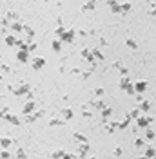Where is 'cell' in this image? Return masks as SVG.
I'll use <instances>...</instances> for the list:
<instances>
[{"label": "cell", "instance_id": "obj_43", "mask_svg": "<svg viewBox=\"0 0 156 159\" xmlns=\"http://www.w3.org/2000/svg\"><path fill=\"white\" fill-rule=\"evenodd\" d=\"M71 72H73V74H80V72H82V71H80V69H78V67H75V69H73V71H71Z\"/></svg>", "mask_w": 156, "mask_h": 159}, {"label": "cell", "instance_id": "obj_31", "mask_svg": "<svg viewBox=\"0 0 156 159\" xmlns=\"http://www.w3.org/2000/svg\"><path fill=\"white\" fill-rule=\"evenodd\" d=\"M91 105H93V107H96V109H103V107H105V105H103V101H100V100H95V101H91Z\"/></svg>", "mask_w": 156, "mask_h": 159}, {"label": "cell", "instance_id": "obj_30", "mask_svg": "<svg viewBox=\"0 0 156 159\" xmlns=\"http://www.w3.org/2000/svg\"><path fill=\"white\" fill-rule=\"evenodd\" d=\"M49 125L51 126H56V125H64V119H60V118H53L49 121Z\"/></svg>", "mask_w": 156, "mask_h": 159}, {"label": "cell", "instance_id": "obj_44", "mask_svg": "<svg viewBox=\"0 0 156 159\" xmlns=\"http://www.w3.org/2000/svg\"><path fill=\"white\" fill-rule=\"evenodd\" d=\"M0 60H2V54H0Z\"/></svg>", "mask_w": 156, "mask_h": 159}, {"label": "cell", "instance_id": "obj_11", "mask_svg": "<svg viewBox=\"0 0 156 159\" xmlns=\"http://www.w3.org/2000/svg\"><path fill=\"white\" fill-rule=\"evenodd\" d=\"M16 60L22 61V63H27L29 61V52L27 51H18L16 52Z\"/></svg>", "mask_w": 156, "mask_h": 159}, {"label": "cell", "instance_id": "obj_26", "mask_svg": "<svg viewBox=\"0 0 156 159\" xmlns=\"http://www.w3.org/2000/svg\"><path fill=\"white\" fill-rule=\"evenodd\" d=\"M16 36H13V35H9V36H6V44L7 45H16Z\"/></svg>", "mask_w": 156, "mask_h": 159}, {"label": "cell", "instance_id": "obj_28", "mask_svg": "<svg viewBox=\"0 0 156 159\" xmlns=\"http://www.w3.org/2000/svg\"><path fill=\"white\" fill-rule=\"evenodd\" d=\"M129 123H131V118H127V116H125V119L118 123V129H127V126H129Z\"/></svg>", "mask_w": 156, "mask_h": 159}, {"label": "cell", "instance_id": "obj_20", "mask_svg": "<svg viewBox=\"0 0 156 159\" xmlns=\"http://www.w3.org/2000/svg\"><path fill=\"white\" fill-rule=\"evenodd\" d=\"M116 129H118V123H114V121H107L105 123V130L107 132H114Z\"/></svg>", "mask_w": 156, "mask_h": 159}, {"label": "cell", "instance_id": "obj_36", "mask_svg": "<svg viewBox=\"0 0 156 159\" xmlns=\"http://www.w3.org/2000/svg\"><path fill=\"white\" fill-rule=\"evenodd\" d=\"M103 94H105V92H103V89H102V87H98V89L95 90V96H98V98H102Z\"/></svg>", "mask_w": 156, "mask_h": 159}, {"label": "cell", "instance_id": "obj_5", "mask_svg": "<svg viewBox=\"0 0 156 159\" xmlns=\"http://www.w3.org/2000/svg\"><path fill=\"white\" fill-rule=\"evenodd\" d=\"M44 65H46V58H33L31 60V67H33L35 71H40V69H44Z\"/></svg>", "mask_w": 156, "mask_h": 159}, {"label": "cell", "instance_id": "obj_10", "mask_svg": "<svg viewBox=\"0 0 156 159\" xmlns=\"http://www.w3.org/2000/svg\"><path fill=\"white\" fill-rule=\"evenodd\" d=\"M9 27H11L13 33H22V31H24V24L18 22V20H16V22H11V24H9Z\"/></svg>", "mask_w": 156, "mask_h": 159}, {"label": "cell", "instance_id": "obj_24", "mask_svg": "<svg viewBox=\"0 0 156 159\" xmlns=\"http://www.w3.org/2000/svg\"><path fill=\"white\" fill-rule=\"evenodd\" d=\"M51 47H53V51H55V52L62 51V42H60V40H53V44H51Z\"/></svg>", "mask_w": 156, "mask_h": 159}, {"label": "cell", "instance_id": "obj_29", "mask_svg": "<svg viewBox=\"0 0 156 159\" xmlns=\"http://www.w3.org/2000/svg\"><path fill=\"white\" fill-rule=\"evenodd\" d=\"M145 145V139H143V137H136V139H134V146H136V148H142Z\"/></svg>", "mask_w": 156, "mask_h": 159}, {"label": "cell", "instance_id": "obj_7", "mask_svg": "<svg viewBox=\"0 0 156 159\" xmlns=\"http://www.w3.org/2000/svg\"><path fill=\"white\" fill-rule=\"evenodd\" d=\"M35 110H36V103L35 101H27L24 105V109H22V114L26 116V114H31V112H35Z\"/></svg>", "mask_w": 156, "mask_h": 159}, {"label": "cell", "instance_id": "obj_41", "mask_svg": "<svg viewBox=\"0 0 156 159\" xmlns=\"http://www.w3.org/2000/svg\"><path fill=\"white\" fill-rule=\"evenodd\" d=\"M114 155H122V148H120V146L116 148V150H114Z\"/></svg>", "mask_w": 156, "mask_h": 159}, {"label": "cell", "instance_id": "obj_32", "mask_svg": "<svg viewBox=\"0 0 156 159\" xmlns=\"http://www.w3.org/2000/svg\"><path fill=\"white\" fill-rule=\"evenodd\" d=\"M120 7H122V11H125V13H127V11H131V7H132V6H131V2H123V4H120Z\"/></svg>", "mask_w": 156, "mask_h": 159}, {"label": "cell", "instance_id": "obj_40", "mask_svg": "<svg viewBox=\"0 0 156 159\" xmlns=\"http://www.w3.org/2000/svg\"><path fill=\"white\" fill-rule=\"evenodd\" d=\"M149 13H151V15H156V4H152V6H151V9H149Z\"/></svg>", "mask_w": 156, "mask_h": 159}, {"label": "cell", "instance_id": "obj_35", "mask_svg": "<svg viewBox=\"0 0 156 159\" xmlns=\"http://www.w3.org/2000/svg\"><path fill=\"white\" fill-rule=\"evenodd\" d=\"M89 76H91V71H84V72H80V78H82V80H87Z\"/></svg>", "mask_w": 156, "mask_h": 159}, {"label": "cell", "instance_id": "obj_17", "mask_svg": "<svg viewBox=\"0 0 156 159\" xmlns=\"http://www.w3.org/2000/svg\"><path fill=\"white\" fill-rule=\"evenodd\" d=\"M13 145V139H9V137H0V146L2 148H9Z\"/></svg>", "mask_w": 156, "mask_h": 159}, {"label": "cell", "instance_id": "obj_1", "mask_svg": "<svg viewBox=\"0 0 156 159\" xmlns=\"http://www.w3.org/2000/svg\"><path fill=\"white\" fill-rule=\"evenodd\" d=\"M120 89L125 90L127 94H134V87H132V83H131V78L122 76V80H120Z\"/></svg>", "mask_w": 156, "mask_h": 159}, {"label": "cell", "instance_id": "obj_45", "mask_svg": "<svg viewBox=\"0 0 156 159\" xmlns=\"http://www.w3.org/2000/svg\"><path fill=\"white\" fill-rule=\"evenodd\" d=\"M0 80H2V76H0Z\"/></svg>", "mask_w": 156, "mask_h": 159}, {"label": "cell", "instance_id": "obj_4", "mask_svg": "<svg viewBox=\"0 0 156 159\" xmlns=\"http://www.w3.org/2000/svg\"><path fill=\"white\" fill-rule=\"evenodd\" d=\"M151 123H152V118H149V116H140V118L136 119V125L140 126V129H147Z\"/></svg>", "mask_w": 156, "mask_h": 159}, {"label": "cell", "instance_id": "obj_33", "mask_svg": "<svg viewBox=\"0 0 156 159\" xmlns=\"http://www.w3.org/2000/svg\"><path fill=\"white\" fill-rule=\"evenodd\" d=\"M95 9V2H85L84 4V11H93Z\"/></svg>", "mask_w": 156, "mask_h": 159}, {"label": "cell", "instance_id": "obj_25", "mask_svg": "<svg viewBox=\"0 0 156 159\" xmlns=\"http://www.w3.org/2000/svg\"><path fill=\"white\" fill-rule=\"evenodd\" d=\"M109 6H111V11H113V13H120V11H122V7H120L118 2H109Z\"/></svg>", "mask_w": 156, "mask_h": 159}, {"label": "cell", "instance_id": "obj_22", "mask_svg": "<svg viewBox=\"0 0 156 159\" xmlns=\"http://www.w3.org/2000/svg\"><path fill=\"white\" fill-rule=\"evenodd\" d=\"M125 44H127V47L132 49V51H136V49H138V44H136V40H134V38H127Z\"/></svg>", "mask_w": 156, "mask_h": 159}, {"label": "cell", "instance_id": "obj_34", "mask_svg": "<svg viewBox=\"0 0 156 159\" xmlns=\"http://www.w3.org/2000/svg\"><path fill=\"white\" fill-rule=\"evenodd\" d=\"M7 18H11L13 22H16V20H18V15H16L15 11H9V13H7Z\"/></svg>", "mask_w": 156, "mask_h": 159}, {"label": "cell", "instance_id": "obj_16", "mask_svg": "<svg viewBox=\"0 0 156 159\" xmlns=\"http://www.w3.org/2000/svg\"><path fill=\"white\" fill-rule=\"evenodd\" d=\"M142 116V110L140 109H132L131 112H127V118H131V119H138Z\"/></svg>", "mask_w": 156, "mask_h": 159}, {"label": "cell", "instance_id": "obj_3", "mask_svg": "<svg viewBox=\"0 0 156 159\" xmlns=\"http://www.w3.org/2000/svg\"><path fill=\"white\" fill-rule=\"evenodd\" d=\"M9 89H11V90L16 94V96H22V94H27V92L31 90V87L27 85V83H22L20 87H9Z\"/></svg>", "mask_w": 156, "mask_h": 159}, {"label": "cell", "instance_id": "obj_14", "mask_svg": "<svg viewBox=\"0 0 156 159\" xmlns=\"http://www.w3.org/2000/svg\"><path fill=\"white\" fill-rule=\"evenodd\" d=\"M93 58H95V61H103V52L100 49H93Z\"/></svg>", "mask_w": 156, "mask_h": 159}, {"label": "cell", "instance_id": "obj_8", "mask_svg": "<svg viewBox=\"0 0 156 159\" xmlns=\"http://www.w3.org/2000/svg\"><path fill=\"white\" fill-rule=\"evenodd\" d=\"M82 58L87 60V61H91V67H95V65H96V61H95V58H93V52H91V51L84 49V51H82Z\"/></svg>", "mask_w": 156, "mask_h": 159}, {"label": "cell", "instance_id": "obj_39", "mask_svg": "<svg viewBox=\"0 0 156 159\" xmlns=\"http://www.w3.org/2000/svg\"><path fill=\"white\" fill-rule=\"evenodd\" d=\"M16 155H18V157H26V152L22 150V148H18V150H16Z\"/></svg>", "mask_w": 156, "mask_h": 159}, {"label": "cell", "instance_id": "obj_12", "mask_svg": "<svg viewBox=\"0 0 156 159\" xmlns=\"http://www.w3.org/2000/svg\"><path fill=\"white\" fill-rule=\"evenodd\" d=\"M60 114H62L64 119H73V116H75V114H73V109H62Z\"/></svg>", "mask_w": 156, "mask_h": 159}, {"label": "cell", "instance_id": "obj_2", "mask_svg": "<svg viewBox=\"0 0 156 159\" xmlns=\"http://www.w3.org/2000/svg\"><path fill=\"white\" fill-rule=\"evenodd\" d=\"M75 36H76V31L71 29V31H66L62 36H58V40H60V42H67V44H71V42L75 40Z\"/></svg>", "mask_w": 156, "mask_h": 159}, {"label": "cell", "instance_id": "obj_18", "mask_svg": "<svg viewBox=\"0 0 156 159\" xmlns=\"http://www.w3.org/2000/svg\"><path fill=\"white\" fill-rule=\"evenodd\" d=\"M143 139H145V141H154V139H156V132H154V130H145Z\"/></svg>", "mask_w": 156, "mask_h": 159}, {"label": "cell", "instance_id": "obj_6", "mask_svg": "<svg viewBox=\"0 0 156 159\" xmlns=\"http://www.w3.org/2000/svg\"><path fill=\"white\" fill-rule=\"evenodd\" d=\"M89 155V143H80L78 146V157H87Z\"/></svg>", "mask_w": 156, "mask_h": 159}, {"label": "cell", "instance_id": "obj_19", "mask_svg": "<svg viewBox=\"0 0 156 159\" xmlns=\"http://www.w3.org/2000/svg\"><path fill=\"white\" fill-rule=\"evenodd\" d=\"M73 139L78 141V143H85V141H87V137H85L84 134H80V132H75V134H73Z\"/></svg>", "mask_w": 156, "mask_h": 159}, {"label": "cell", "instance_id": "obj_9", "mask_svg": "<svg viewBox=\"0 0 156 159\" xmlns=\"http://www.w3.org/2000/svg\"><path fill=\"white\" fill-rule=\"evenodd\" d=\"M134 92H138V94H143L145 90H147V83H145V81H136V83H134Z\"/></svg>", "mask_w": 156, "mask_h": 159}, {"label": "cell", "instance_id": "obj_23", "mask_svg": "<svg viewBox=\"0 0 156 159\" xmlns=\"http://www.w3.org/2000/svg\"><path fill=\"white\" fill-rule=\"evenodd\" d=\"M111 114H113V109H109V107H103V109H102L103 119H109V118H111Z\"/></svg>", "mask_w": 156, "mask_h": 159}, {"label": "cell", "instance_id": "obj_37", "mask_svg": "<svg viewBox=\"0 0 156 159\" xmlns=\"http://www.w3.org/2000/svg\"><path fill=\"white\" fill-rule=\"evenodd\" d=\"M64 33H66V29L62 27V25H58V27H56V35H58V36H62Z\"/></svg>", "mask_w": 156, "mask_h": 159}, {"label": "cell", "instance_id": "obj_27", "mask_svg": "<svg viewBox=\"0 0 156 159\" xmlns=\"http://www.w3.org/2000/svg\"><path fill=\"white\" fill-rule=\"evenodd\" d=\"M53 157L55 159H62V157L67 159V154H66V150H56V152H53Z\"/></svg>", "mask_w": 156, "mask_h": 159}, {"label": "cell", "instance_id": "obj_15", "mask_svg": "<svg viewBox=\"0 0 156 159\" xmlns=\"http://www.w3.org/2000/svg\"><path fill=\"white\" fill-rule=\"evenodd\" d=\"M142 112H149L151 110V101H147V100H143V101H140V107H138Z\"/></svg>", "mask_w": 156, "mask_h": 159}, {"label": "cell", "instance_id": "obj_21", "mask_svg": "<svg viewBox=\"0 0 156 159\" xmlns=\"http://www.w3.org/2000/svg\"><path fill=\"white\" fill-rule=\"evenodd\" d=\"M143 157H156V148H152V146L145 148V152H143Z\"/></svg>", "mask_w": 156, "mask_h": 159}, {"label": "cell", "instance_id": "obj_13", "mask_svg": "<svg viewBox=\"0 0 156 159\" xmlns=\"http://www.w3.org/2000/svg\"><path fill=\"white\" fill-rule=\"evenodd\" d=\"M4 119H7V121H9V123H11V125H20V119L16 118V116H13L11 112H7Z\"/></svg>", "mask_w": 156, "mask_h": 159}, {"label": "cell", "instance_id": "obj_38", "mask_svg": "<svg viewBox=\"0 0 156 159\" xmlns=\"http://www.w3.org/2000/svg\"><path fill=\"white\" fill-rule=\"evenodd\" d=\"M0 157H4V159H7V157H11V154H9L7 150H4V152H0Z\"/></svg>", "mask_w": 156, "mask_h": 159}, {"label": "cell", "instance_id": "obj_42", "mask_svg": "<svg viewBox=\"0 0 156 159\" xmlns=\"http://www.w3.org/2000/svg\"><path fill=\"white\" fill-rule=\"evenodd\" d=\"M82 114H84V118H91V112H89V110H84Z\"/></svg>", "mask_w": 156, "mask_h": 159}]
</instances>
